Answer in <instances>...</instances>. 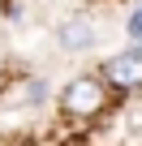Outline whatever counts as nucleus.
Listing matches in <instances>:
<instances>
[{
    "instance_id": "nucleus-1",
    "label": "nucleus",
    "mask_w": 142,
    "mask_h": 146,
    "mask_svg": "<svg viewBox=\"0 0 142 146\" xmlns=\"http://www.w3.org/2000/svg\"><path fill=\"white\" fill-rule=\"evenodd\" d=\"M116 103L112 86L99 78V69H86V73H73L60 90H56V112L65 120H78V125H91L99 116H108Z\"/></svg>"
},
{
    "instance_id": "nucleus-2",
    "label": "nucleus",
    "mask_w": 142,
    "mask_h": 146,
    "mask_svg": "<svg viewBox=\"0 0 142 146\" xmlns=\"http://www.w3.org/2000/svg\"><path fill=\"white\" fill-rule=\"evenodd\" d=\"M99 78L112 86V95L116 99H133V95H142V47H121L116 56H108L103 64H99Z\"/></svg>"
},
{
    "instance_id": "nucleus-3",
    "label": "nucleus",
    "mask_w": 142,
    "mask_h": 146,
    "mask_svg": "<svg viewBox=\"0 0 142 146\" xmlns=\"http://www.w3.org/2000/svg\"><path fill=\"white\" fill-rule=\"evenodd\" d=\"M47 99H52V82L43 73H17L0 90V103L5 108H43Z\"/></svg>"
},
{
    "instance_id": "nucleus-4",
    "label": "nucleus",
    "mask_w": 142,
    "mask_h": 146,
    "mask_svg": "<svg viewBox=\"0 0 142 146\" xmlns=\"http://www.w3.org/2000/svg\"><path fill=\"white\" fill-rule=\"evenodd\" d=\"M95 43H99L95 17H86V13H69L65 22H56V47H60V52L82 56V52H91Z\"/></svg>"
},
{
    "instance_id": "nucleus-5",
    "label": "nucleus",
    "mask_w": 142,
    "mask_h": 146,
    "mask_svg": "<svg viewBox=\"0 0 142 146\" xmlns=\"http://www.w3.org/2000/svg\"><path fill=\"white\" fill-rule=\"evenodd\" d=\"M0 86H5V64H0Z\"/></svg>"
},
{
    "instance_id": "nucleus-6",
    "label": "nucleus",
    "mask_w": 142,
    "mask_h": 146,
    "mask_svg": "<svg viewBox=\"0 0 142 146\" xmlns=\"http://www.w3.org/2000/svg\"><path fill=\"white\" fill-rule=\"evenodd\" d=\"M0 9H5V0H0Z\"/></svg>"
}]
</instances>
